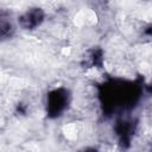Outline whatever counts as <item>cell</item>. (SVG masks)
I'll list each match as a JSON object with an SVG mask.
<instances>
[{
	"label": "cell",
	"instance_id": "cell-1",
	"mask_svg": "<svg viewBox=\"0 0 152 152\" xmlns=\"http://www.w3.org/2000/svg\"><path fill=\"white\" fill-rule=\"evenodd\" d=\"M70 103V93L68 89L59 87L49 91L46 95V113L50 118L61 116Z\"/></svg>",
	"mask_w": 152,
	"mask_h": 152
},
{
	"label": "cell",
	"instance_id": "cell-2",
	"mask_svg": "<svg viewBox=\"0 0 152 152\" xmlns=\"http://www.w3.org/2000/svg\"><path fill=\"white\" fill-rule=\"evenodd\" d=\"M45 19V12L40 7H31L18 17V24L24 30H34L42 25Z\"/></svg>",
	"mask_w": 152,
	"mask_h": 152
},
{
	"label": "cell",
	"instance_id": "cell-3",
	"mask_svg": "<svg viewBox=\"0 0 152 152\" xmlns=\"http://www.w3.org/2000/svg\"><path fill=\"white\" fill-rule=\"evenodd\" d=\"M12 32H13V25H12L10 18L6 17L4 12H1V14H0V34H1V38L6 39L8 37H11Z\"/></svg>",
	"mask_w": 152,
	"mask_h": 152
},
{
	"label": "cell",
	"instance_id": "cell-4",
	"mask_svg": "<svg viewBox=\"0 0 152 152\" xmlns=\"http://www.w3.org/2000/svg\"><path fill=\"white\" fill-rule=\"evenodd\" d=\"M80 152H99V151L96 148H94V147H87V148H84V150H82Z\"/></svg>",
	"mask_w": 152,
	"mask_h": 152
}]
</instances>
